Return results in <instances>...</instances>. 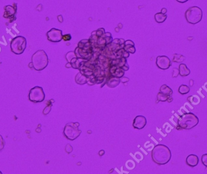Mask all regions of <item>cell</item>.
<instances>
[{"mask_svg": "<svg viewBox=\"0 0 207 174\" xmlns=\"http://www.w3.org/2000/svg\"><path fill=\"white\" fill-rule=\"evenodd\" d=\"M151 157L155 163L159 165H164L170 161L171 152L166 146L157 144L151 152Z\"/></svg>", "mask_w": 207, "mask_h": 174, "instance_id": "cell-1", "label": "cell"}, {"mask_svg": "<svg viewBox=\"0 0 207 174\" xmlns=\"http://www.w3.org/2000/svg\"><path fill=\"white\" fill-rule=\"evenodd\" d=\"M48 56L43 50L37 51L32 56V64L35 70L41 71L44 69L48 65Z\"/></svg>", "mask_w": 207, "mask_h": 174, "instance_id": "cell-2", "label": "cell"}, {"mask_svg": "<svg viewBox=\"0 0 207 174\" xmlns=\"http://www.w3.org/2000/svg\"><path fill=\"white\" fill-rule=\"evenodd\" d=\"M199 118L192 113H186L182 115L178 119V126L180 129H191L199 123Z\"/></svg>", "mask_w": 207, "mask_h": 174, "instance_id": "cell-3", "label": "cell"}, {"mask_svg": "<svg viewBox=\"0 0 207 174\" xmlns=\"http://www.w3.org/2000/svg\"><path fill=\"white\" fill-rule=\"evenodd\" d=\"M185 17L188 23L191 24H196L202 20L203 12L200 8L192 6L187 9L185 12Z\"/></svg>", "mask_w": 207, "mask_h": 174, "instance_id": "cell-4", "label": "cell"}, {"mask_svg": "<svg viewBox=\"0 0 207 174\" xmlns=\"http://www.w3.org/2000/svg\"><path fill=\"white\" fill-rule=\"evenodd\" d=\"M80 124L78 123H69L64 127L63 134L69 140L73 141L77 139L81 133V130L78 129Z\"/></svg>", "mask_w": 207, "mask_h": 174, "instance_id": "cell-5", "label": "cell"}, {"mask_svg": "<svg viewBox=\"0 0 207 174\" xmlns=\"http://www.w3.org/2000/svg\"><path fill=\"white\" fill-rule=\"evenodd\" d=\"M26 39L22 36L14 38L11 42V51L17 55L22 54L26 48Z\"/></svg>", "mask_w": 207, "mask_h": 174, "instance_id": "cell-6", "label": "cell"}, {"mask_svg": "<svg viewBox=\"0 0 207 174\" xmlns=\"http://www.w3.org/2000/svg\"><path fill=\"white\" fill-rule=\"evenodd\" d=\"M29 99L33 103H41L45 99V94L41 87L35 86L32 88L29 94Z\"/></svg>", "mask_w": 207, "mask_h": 174, "instance_id": "cell-7", "label": "cell"}, {"mask_svg": "<svg viewBox=\"0 0 207 174\" xmlns=\"http://www.w3.org/2000/svg\"><path fill=\"white\" fill-rule=\"evenodd\" d=\"M48 40L52 43H58L63 40V33L60 29H51L46 34Z\"/></svg>", "mask_w": 207, "mask_h": 174, "instance_id": "cell-8", "label": "cell"}, {"mask_svg": "<svg viewBox=\"0 0 207 174\" xmlns=\"http://www.w3.org/2000/svg\"><path fill=\"white\" fill-rule=\"evenodd\" d=\"M157 66L162 70H166L171 66V61L166 56H159L156 58Z\"/></svg>", "mask_w": 207, "mask_h": 174, "instance_id": "cell-9", "label": "cell"}, {"mask_svg": "<svg viewBox=\"0 0 207 174\" xmlns=\"http://www.w3.org/2000/svg\"><path fill=\"white\" fill-rule=\"evenodd\" d=\"M147 123L146 118L143 115L136 116L133 120V126L137 129H142L145 127Z\"/></svg>", "mask_w": 207, "mask_h": 174, "instance_id": "cell-10", "label": "cell"}, {"mask_svg": "<svg viewBox=\"0 0 207 174\" xmlns=\"http://www.w3.org/2000/svg\"><path fill=\"white\" fill-rule=\"evenodd\" d=\"M199 157L196 155L191 154L186 159V164L190 167H195L199 164Z\"/></svg>", "mask_w": 207, "mask_h": 174, "instance_id": "cell-11", "label": "cell"}, {"mask_svg": "<svg viewBox=\"0 0 207 174\" xmlns=\"http://www.w3.org/2000/svg\"><path fill=\"white\" fill-rule=\"evenodd\" d=\"M4 17L6 18H9L14 17L17 12V9L12 6H7L5 8Z\"/></svg>", "mask_w": 207, "mask_h": 174, "instance_id": "cell-12", "label": "cell"}, {"mask_svg": "<svg viewBox=\"0 0 207 174\" xmlns=\"http://www.w3.org/2000/svg\"><path fill=\"white\" fill-rule=\"evenodd\" d=\"M179 74L181 76L185 77L190 74V70L187 67L185 64H180L179 67Z\"/></svg>", "mask_w": 207, "mask_h": 174, "instance_id": "cell-13", "label": "cell"}, {"mask_svg": "<svg viewBox=\"0 0 207 174\" xmlns=\"http://www.w3.org/2000/svg\"><path fill=\"white\" fill-rule=\"evenodd\" d=\"M75 80L77 84L80 85H83L87 82V77L85 75H83L81 72L77 73V75L75 76Z\"/></svg>", "mask_w": 207, "mask_h": 174, "instance_id": "cell-14", "label": "cell"}, {"mask_svg": "<svg viewBox=\"0 0 207 174\" xmlns=\"http://www.w3.org/2000/svg\"><path fill=\"white\" fill-rule=\"evenodd\" d=\"M160 92L163 94L164 95L168 97H171L173 94L172 90L166 84H163L160 87Z\"/></svg>", "mask_w": 207, "mask_h": 174, "instance_id": "cell-15", "label": "cell"}, {"mask_svg": "<svg viewBox=\"0 0 207 174\" xmlns=\"http://www.w3.org/2000/svg\"><path fill=\"white\" fill-rule=\"evenodd\" d=\"M120 82V78H116V77H112L111 78L109 81L107 82V85L108 87L111 88H114L117 87Z\"/></svg>", "mask_w": 207, "mask_h": 174, "instance_id": "cell-16", "label": "cell"}, {"mask_svg": "<svg viewBox=\"0 0 207 174\" xmlns=\"http://www.w3.org/2000/svg\"><path fill=\"white\" fill-rule=\"evenodd\" d=\"M154 18L157 23H163L167 18V15L162 14V13H157L154 15Z\"/></svg>", "mask_w": 207, "mask_h": 174, "instance_id": "cell-17", "label": "cell"}, {"mask_svg": "<svg viewBox=\"0 0 207 174\" xmlns=\"http://www.w3.org/2000/svg\"><path fill=\"white\" fill-rule=\"evenodd\" d=\"M189 91H190L189 87H188L186 85H184V84L181 85L179 88V92L182 95L187 94L188 93H189Z\"/></svg>", "mask_w": 207, "mask_h": 174, "instance_id": "cell-18", "label": "cell"}, {"mask_svg": "<svg viewBox=\"0 0 207 174\" xmlns=\"http://www.w3.org/2000/svg\"><path fill=\"white\" fill-rule=\"evenodd\" d=\"M185 60V56L180 54H174L173 55L172 61L175 63H180Z\"/></svg>", "mask_w": 207, "mask_h": 174, "instance_id": "cell-19", "label": "cell"}, {"mask_svg": "<svg viewBox=\"0 0 207 174\" xmlns=\"http://www.w3.org/2000/svg\"><path fill=\"white\" fill-rule=\"evenodd\" d=\"M172 97V96H171ZM170 97H168L165 95H164L163 94L161 93V92H159L158 94H157V101L158 102H166L168 99V98Z\"/></svg>", "mask_w": 207, "mask_h": 174, "instance_id": "cell-20", "label": "cell"}, {"mask_svg": "<svg viewBox=\"0 0 207 174\" xmlns=\"http://www.w3.org/2000/svg\"><path fill=\"white\" fill-rule=\"evenodd\" d=\"M123 50L126 52H128L129 53H134L136 52V48L134 46H131V45H126V46H125L124 47H123Z\"/></svg>", "mask_w": 207, "mask_h": 174, "instance_id": "cell-21", "label": "cell"}, {"mask_svg": "<svg viewBox=\"0 0 207 174\" xmlns=\"http://www.w3.org/2000/svg\"><path fill=\"white\" fill-rule=\"evenodd\" d=\"M77 58V56L75 55V53L74 52H72V51L69 52L66 55V60L67 61L68 63H71L72 60L74 59V58Z\"/></svg>", "mask_w": 207, "mask_h": 174, "instance_id": "cell-22", "label": "cell"}, {"mask_svg": "<svg viewBox=\"0 0 207 174\" xmlns=\"http://www.w3.org/2000/svg\"><path fill=\"white\" fill-rule=\"evenodd\" d=\"M124 74H125L124 70H122L121 68H119V69H117V70H116L115 73L113 75L115 76V77L120 78H122Z\"/></svg>", "mask_w": 207, "mask_h": 174, "instance_id": "cell-23", "label": "cell"}, {"mask_svg": "<svg viewBox=\"0 0 207 174\" xmlns=\"http://www.w3.org/2000/svg\"><path fill=\"white\" fill-rule=\"evenodd\" d=\"M71 65H72V67L74 69H79L80 67V63L78 61V60L77 58H74L72 60L71 62Z\"/></svg>", "mask_w": 207, "mask_h": 174, "instance_id": "cell-24", "label": "cell"}, {"mask_svg": "<svg viewBox=\"0 0 207 174\" xmlns=\"http://www.w3.org/2000/svg\"><path fill=\"white\" fill-rule=\"evenodd\" d=\"M202 162L203 163V164L207 167V153H205V154H203L202 156Z\"/></svg>", "mask_w": 207, "mask_h": 174, "instance_id": "cell-25", "label": "cell"}, {"mask_svg": "<svg viewBox=\"0 0 207 174\" xmlns=\"http://www.w3.org/2000/svg\"><path fill=\"white\" fill-rule=\"evenodd\" d=\"M5 146V141L3 137L0 135V150H2L4 149Z\"/></svg>", "mask_w": 207, "mask_h": 174, "instance_id": "cell-26", "label": "cell"}, {"mask_svg": "<svg viewBox=\"0 0 207 174\" xmlns=\"http://www.w3.org/2000/svg\"><path fill=\"white\" fill-rule=\"evenodd\" d=\"M96 33H97V35L98 37H101L102 35H103L105 34V29H103V28L99 29L98 30H97L96 31Z\"/></svg>", "mask_w": 207, "mask_h": 174, "instance_id": "cell-27", "label": "cell"}, {"mask_svg": "<svg viewBox=\"0 0 207 174\" xmlns=\"http://www.w3.org/2000/svg\"><path fill=\"white\" fill-rule=\"evenodd\" d=\"M65 150H66V152L67 153H71V152H72L73 148H72V147L71 145H70L69 144H68L66 145V147H65Z\"/></svg>", "mask_w": 207, "mask_h": 174, "instance_id": "cell-28", "label": "cell"}, {"mask_svg": "<svg viewBox=\"0 0 207 174\" xmlns=\"http://www.w3.org/2000/svg\"><path fill=\"white\" fill-rule=\"evenodd\" d=\"M63 40L64 41H68L71 40V35L70 34H66L64 35H63Z\"/></svg>", "mask_w": 207, "mask_h": 174, "instance_id": "cell-29", "label": "cell"}, {"mask_svg": "<svg viewBox=\"0 0 207 174\" xmlns=\"http://www.w3.org/2000/svg\"><path fill=\"white\" fill-rule=\"evenodd\" d=\"M51 110V106H48L47 107L45 108V109L43 111V114L44 115H47L48 114Z\"/></svg>", "mask_w": 207, "mask_h": 174, "instance_id": "cell-30", "label": "cell"}, {"mask_svg": "<svg viewBox=\"0 0 207 174\" xmlns=\"http://www.w3.org/2000/svg\"><path fill=\"white\" fill-rule=\"evenodd\" d=\"M172 71H173V72H172V77L173 78L177 77L179 75V69H176V68H174V69H173Z\"/></svg>", "mask_w": 207, "mask_h": 174, "instance_id": "cell-31", "label": "cell"}, {"mask_svg": "<svg viewBox=\"0 0 207 174\" xmlns=\"http://www.w3.org/2000/svg\"><path fill=\"white\" fill-rule=\"evenodd\" d=\"M125 46H126V45H131V46H134V43L133 41H132L131 40H127L125 42V44H124Z\"/></svg>", "mask_w": 207, "mask_h": 174, "instance_id": "cell-32", "label": "cell"}, {"mask_svg": "<svg viewBox=\"0 0 207 174\" xmlns=\"http://www.w3.org/2000/svg\"><path fill=\"white\" fill-rule=\"evenodd\" d=\"M130 81V79L127 77H125V76H123L122 77L121 79H120V82H123V83H125V82H127Z\"/></svg>", "mask_w": 207, "mask_h": 174, "instance_id": "cell-33", "label": "cell"}, {"mask_svg": "<svg viewBox=\"0 0 207 174\" xmlns=\"http://www.w3.org/2000/svg\"><path fill=\"white\" fill-rule=\"evenodd\" d=\"M57 19H58V21L60 23H62L63 22V16H62L61 15H58Z\"/></svg>", "mask_w": 207, "mask_h": 174, "instance_id": "cell-34", "label": "cell"}, {"mask_svg": "<svg viewBox=\"0 0 207 174\" xmlns=\"http://www.w3.org/2000/svg\"><path fill=\"white\" fill-rule=\"evenodd\" d=\"M130 56V53L128 52H126L125 51V52L123 53L122 55V56L123 58H128Z\"/></svg>", "mask_w": 207, "mask_h": 174, "instance_id": "cell-35", "label": "cell"}, {"mask_svg": "<svg viewBox=\"0 0 207 174\" xmlns=\"http://www.w3.org/2000/svg\"><path fill=\"white\" fill-rule=\"evenodd\" d=\"M126 64H125V65H126ZM125 65L123 66L122 67H121V69H122V70H123L124 71H125H125H126V70H128L129 69V66L127 65V66H126Z\"/></svg>", "mask_w": 207, "mask_h": 174, "instance_id": "cell-36", "label": "cell"}, {"mask_svg": "<svg viewBox=\"0 0 207 174\" xmlns=\"http://www.w3.org/2000/svg\"><path fill=\"white\" fill-rule=\"evenodd\" d=\"M167 12V9L166 8H163L162 10H161V12L162 14H164V15H166Z\"/></svg>", "mask_w": 207, "mask_h": 174, "instance_id": "cell-37", "label": "cell"}, {"mask_svg": "<svg viewBox=\"0 0 207 174\" xmlns=\"http://www.w3.org/2000/svg\"><path fill=\"white\" fill-rule=\"evenodd\" d=\"M119 41H120V44L122 46V45H123V44H125V40H123V39H122V38H120L119 39Z\"/></svg>", "mask_w": 207, "mask_h": 174, "instance_id": "cell-38", "label": "cell"}, {"mask_svg": "<svg viewBox=\"0 0 207 174\" xmlns=\"http://www.w3.org/2000/svg\"><path fill=\"white\" fill-rule=\"evenodd\" d=\"M113 43H115V44H118V43H120V41H119V38H117V39H115L113 41Z\"/></svg>", "mask_w": 207, "mask_h": 174, "instance_id": "cell-39", "label": "cell"}, {"mask_svg": "<svg viewBox=\"0 0 207 174\" xmlns=\"http://www.w3.org/2000/svg\"><path fill=\"white\" fill-rule=\"evenodd\" d=\"M66 68H70V67H72L71 63H67L66 64Z\"/></svg>", "mask_w": 207, "mask_h": 174, "instance_id": "cell-40", "label": "cell"}, {"mask_svg": "<svg viewBox=\"0 0 207 174\" xmlns=\"http://www.w3.org/2000/svg\"><path fill=\"white\" fill-rule=\"evenodd\" d=\"M104 153H105V151L103 150H100V151L99 152V153H98V154H99L100 156H102L103 155H104Z\"/></svg>", "mask_w": 207, "mask_h": 174, "instance_id": "cell-41", "label": "cell"}, {"mask_svg": "<svg viewBox=\"0 0 207 174\" xmlns=\"http://www.w3.org/2000/svg\"><path fill=\"white\" fill-rule=\"evenodd\" d=\"M173 100V98H172V97H169L168 98V102H169V103H170V102H171Z\"/></svg>", "mask_w": 207, "mask_h": 174, "instance_id": "cell-42", "label": "cell"}, {"mask_svg": "<svg viewBox=\"0 0 207 174\" xmlns=\"http://www.w3.org/2000/svg\"><path fill=\"white\" fill-rule=\"evenodd\" d=\"M187 2V0H185V1H180V0H179V1H177V2H179V3H185Z\"/></svg>", "mask_w": 207, "mask_h": 174, "instance_id": "cell-43", "label": "cell"}, {"mask_svg": "<svg viewBox=\"0 0 207 174\" xmlns=\"http://www.w3.org/2000/svg\"><path fill=\"white\" fill-rule=\"evenodd\" d=\"M120 26V27H119V29H121L122 27V24H121V23H120V24H119V25H118V26Z\"/></svg>", "mask_w": 207, "mask_h": 174, "instance_id": "cell-44", "label": "cell"}, {"mask_svg": "<svg viewBox=\"0 0 207 174\" xmlns=\"http://www.w3.org/2000/svg\"><path fill=\"white\" fill-rule=\"evenodd\" d=\"M0 174H3V173L1 171H0Z\"/></svg>", "mask_w": 207, "mask_h": 174, "instance_id": "cell-45", "label": "cell"}]
</instances>
